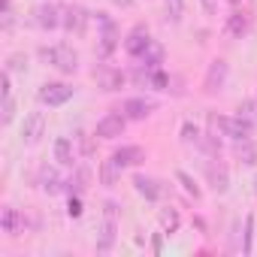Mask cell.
Wrapping results in <instances>:
<instances>
[{"mask_svg": "<svg viewBox=\"0 0 257 257\" xmlns=\"http://www.w3.org/2000/svg\"><path fill=\"white\" fill-rule=\"evenodd\" d=\"M37 55H40L49 67H55L61 76H73V73L79 70V52H76L73 46H67V43L40 46V49H37Z\"/></svg>", "mask_w": 257, "mask_h": 257, "instance_id": "1", "label": "cell"}, {"mask_svg": "<svg viewBox=\"0 0 257 257\" xmlns=\"http://www.w3.org/2000/svg\"><path fill=\"white\" fill-rule=\"evenodd\" d=\"M94 22H97V55H100V61H106V58H112V52L121 43V31L109 13H94Z\"/></svg>", "mask_w": 257, "mask_h": 257, "instance_id": "2", "label": "cell"}, {"mask_svg": "<svg viewBox=\"0 0 257 257\" xmlns=\"http://www.w3.org/2000/svg\"><path fill=\"white\" fill-rule=\"evenodd\" d=\"M118 239V203L106 200L103 203V221H100V233H97V254H109L115 248Z\"/></svg>", "mask_w": 257, "mask_h": 257, "instance_id": "3", "label": "cell"}, {"mask_svg": "<svg viewBox=\"0 0 257 257\" xmlns=\"http://www.w3.org/2000/svg\"><path fill=\"white\" fill-rule=\"evenodd\" d=\"M212 124L221 131V137H227L230 143L254 140V121H248L242 115H212Z\"/></svg>", "mask_w": 257, "mask_h": 257, "instance_id": "4", "label": "cell"}, {"mask_svg": "<svg viewBox=\"0 0 257 257\" xmlns=\"http://www.w3.org/2000/svg\"><path fill=\"white\" fill-rule=\"evenodd\" d=\"M76 97V88L70 82H43L37 91V100L49 109H61L64 103H70Z\"/></svg>", "mask_w": 257, "mask_h": 257, "instance_id": "5", "label": "cell"}, {"mask_svg": "<svg viewBox=\"0 0 257 257\" xmlns=\"http://www.w3.org/2000/svg\"><path fill=\"white\" fill-rule=\"evenodd\" d=\"M124 131H127V115L121 112V109H112V112H106L100 121H97V127H94V137L97 140H118V137H124Z\"/></svg>", "mask_w": 257, "mask_h": 257, "instance_id": "6", "label": "cell"}, {"mask_svg": "<svg viewBox=\"0 0 257 257\" xmlns=\"http://www.w3.org/2000/svg\"><path fill=\"white\" fill-rule=\"evenodd\" d=\"M227 79H230V64H227L224 58H215V61L209 64V70H206L203 91H206L209 97H215V94H221V91L227 88Z\"/></svg>", "mask_w": 257, "mask_h": 257, "instance_id": "7", "label": "cell"}, {"mask_svg": "<svg viewBox=\"0 0 257 257\" xmlns=\"http://www.w3.org/2000/svg\"><path fill=\"white\" fill-rule=\"evenodd\" d=\"M158 100L155 97H146V94H140V97H127L124 103H121V112L127 115V121H146L149 115H155L158 112Z\"/></svg>", "mask_w": 257, "mask_h": 257, "instance_id": "8", "label": "cell"}, {"mask_svg": "<svg viewBox=\"0 0 257 257\" xmlns=\"http://www.w3.org/2000/svg\"><path fill=\"white\" fill-rule=\"evenodd\" d=\"M94 79H97L100 91L115 94V91L124 88V82L131 79V73H124V70H118V67H109V64H97V67H94Z\"/></svg>", "mask_w": 257, "mask_h": 257, "instance_id": "9", "label": "cell"}, {"mask_svg": "<svg viewBox=\"0 0 257 257\" xmlns=\"http://www.w3.org/2000/svg\"><path fill=\"white\" fill-rule=\"evenodd\" d=\"M61 22H64V7H58L55 0H43L40 7H34V25L40 31H55L61 28Z\"/></svg>", "mask_w": 257, "mask_h": 257, "instance_id": "10", "label": "cell"}, {"mask_svg": "<svg viewBox=\"0 0 257 257\" xmlns=\"http://www.w3.org/2000/svg\"><path fill=\"white\" fill-rule=\"evenodd\" d=\"M43 134H46V112L43 109L28 112L25 121H22V143L25 146H37L43 140Z\"/></svg>", "mask_w": 257, "mask_h": 257, "instance_id": "11", "label": "cell"}, {"mask_svg": "<svg viewBox=\"0 0 257 257\" xmlns=\"http://www.w3.org/2000/svg\"><path fill=\"white\" fill-rule=\"evenodd\" d=\"M203 170H206V182H209V188L215 194L230 191V170H227V164H221V158H209Z\"/></svg>", "mask_w": 257, "mask_h": 257, "instance_id": "12", "label": "cell"}, {"mask_svg": "<svg viewBox=\"0 0 257 257\" xmlns=\"http://www.w3.org/2000/svg\"><path fill=\"white\" fill-rule=\"evenodd\" d=\"M152 43H155V40H152L149 25H134L131 31H127V37H124V52L131 55V58H140Z\"/></svg>", "mask_w": 257, "mask_h": 257, "instance_id": "13", "label": "cell"}, {"mask_svg": "<svg viewBox=\"0 0 257 257\" xmlns=\"http://www.w3.org/2000/svg\"><path fill=\"white\" fill-rule=\"evenodd\" d=\"M91 19H94V16H91L85 7H79V4H70V7H64V22H61V28H64L67 34H76V37H82Z\"/></svg>", "mask_w": 257, "mask_h": 257, "instance_id": "14", "label": "cell"}, {"mask_svg": "<svg viewBox=\"0 0 257 257\" xmlns=\"http://www.w3.org/2000/svg\"><path fill=\"white\" fill-rule=\"evenodd\" d=\"M134 191H137L143 200H149V203H158V200H164V194H167V185H164L161 179H155V176L137 173V176H134Z\"/></svg>", "mask_w": 257, "mask_h": 257, "instance_id": "15", "label": "cell"}, {"mask_svg": "<svg viewBox=\"0 0 257 257\" xmlns=\"http://www.w3.org/2000/svg\"><path fill=\"white\" fill-rule=\"evenodd\" d=\"M121 170H131V167H140L146 161V149L143 146H134V143H127V146H118L112 155H109Z\"/></svg>", "mask_w": 257, "mask_h": 257, "instance_id": "16", "label": "cell"}, {"mask_svg": "<svg viewBox=\"0 0 257 257\" xmlns=\"http://www.w3.org/2000/svg\"><path fill=\"white\" fill-rule=\"evenodd\" d=\"M37 185H40V191L49 194V197L67 191V179H64L55 167H40V173H37Z\"/></svg>", "mask_w": 257, "mask_h": 257, "instance_id": "17", "label": "cell"}, {"mask_svg": "<svg viewBox=\"0 0 257 257\" xmlns=\"http://www.w3.org/2000/svg\"><path fill=\"white\" fill-rule=\"evenodd\" d=\"M25 227H28V221H25V215L16 206L0 209V230H4L7 236H19V233H25Z\"/></svg>", "mask_w": 257, "mask_h": 257, "instance_id": "18", "label": "cell"}, {"mask_svg": "<svg viewBox=\"0 0 257 257\" xmlns=\"http://www.w3.org/2000/svg\"><path fill=\"white\" fill-rule=\"evenodd\" d=\"M52 155H55L58 167H76V149H73L70 137H58L55 146H52Z\"/></svg>", "mask_w": 257, "mask_h": 257, "instance_id": "19", "label": "cell"}, {"mask_svg": "<svg viewBox=\"0 0 257 257\" xmlns=\"http://www.w3.org/2000/svg\"><path fill=\"white\" fill-rule=\"evenodd\" d=\"M134 64H137V67H146V70H161V64H164V46L155 40L140 58H134Z\"/></svg>", "mask_w": 257, "mask_h": 257, "instance_id": "20", "label": "cell"}, {"mask_svg": "<svg viewBox=\"0 0 257 257\" xmlns=\"http://www.w3.org/2000/svg\"><path fill=\"white\" fill-rule=\"evenodd\" d=\"M179 227H182V215H179V209H173V206L161 209V230H164L167 236H173V233H179Z\"/></svg>", "mask_w": 257, "mask_h": 257, "instance_id": "21", "label": "cell"}, {"mask_svg": "<svg viewBox=\"0 0 257 257\" xmlns=\"http://www.w3.org/2000/svg\"><path fill=\"white\" fill-rule=\"evenodd\" d=\"M176 182L182 185V191H185L188 197H194V200H200V197H203V188L197 185V179H194L188 170H176Z\"/></svg>", "mask_w": 257, "mask_h": 257, "instance_id": "22", "label": "cell"}, {"mask_svg": "<svg viewBox=\"0 0 257 257\" xmlns=\"http://www.w3.org/2000/svg\"><path fill=\"white\" fill-rule=\"evenodd\" d=\"M67 191L70 194H79V197L88 191V167H76V173L67 179Z\"/></svg>", "mask_w": 257, "mask_h": 257, "instance_id": "23", "label": "cell"}, {"mask_svg": "<svg viewBox=\"0 0 257 257\" xmlns=\"http://www.w3.org/2000/svg\"><path fill=\"white\" fill-rule=\"evenodd\" d=\"M227 34L236 37V40H242V37L248 34V19H245V13H230V19H227Z\"/></svg>", "mask_w": 257, "mask_h": 257, "instance_id": "24", "label": "cell"}, {"mask_svg": "<svg viewBox=\"0 0 257 257\" xmlns=\"http://www.w3.org/2000/svg\"><path fill=\"white\" fill-rule=\"evenodd\" d=\"M236 158H239L245 167H254V164H257V146H254V140L236 143Z\"/></svg>", "mask_w": 257, "mask_h": 257, "instance_id": "25", "label": "cell"}, {"mask_svg": "<svg viewBox=\"0 0 257 257\" xmlns=\"http://www.w3.org/2000/svg\"><path fill=\"white\" fill-rule=\"evenodd\" d=\"M118 179H121V167H118L112 158H109V161H103V164H100V185L112 188Z\"/></svg>", "mask_w": 257, "mask_h": 257, "instance_id": "26", "label": "cell"}, {"mask_svg": "<svg viewBox=\"0 0 257 257\" xmlns=\"http://www.w3.org/2000/svg\"><path fill=\"white\" fill-rule=\"evenodd\" d=\"M200 137H203L200 124H194V121H185V124H182V143H185V146H194V149H197Z\"/></svg>", "mask_w": 257, "mask_h": 257, "instance_id": "27", "label": "cell"}, {"mask_svg": "<svg viewBox=\"0 0 257 257\" xmlns=\"http://www.w3.org/2000/svg\"><path fill=\"white\" fill-rule=\"evenodd\" d=\"M254 224H257V218H254V215H245V233H242V254H251V251H254Z\"/></svg>", "mask_w": 257, "mask_h": 257, "instance_id": "28", "label": "cell"}, {"mask_svg": "<svg viewBox=\"0 0 257 257\" xmlns=\"http://www.w3.org/2000/svg\"><path fill=\"white\" fill-rule=\"evenodd\" d=\"M7 70L10 73H28V55H22V52L10 55L7 58Z\"/></svg>", "mask_w": 257, "mask_h": 257, "instance_id": "29", "label": "cell"}, {"mask_svg": "<svg viewBox=\"0 0 257 257\" xmlns=\"http://www.w3.org/2000/svg\"><path fill=\"white\" fill-rule=\"evenodd\" d=\"M182 16H185V0H167V19L173 25H179Z\"/></svg>", "mask_w": 257, "mask_h": 257, "instance_id": "30", "label": "cell"}, {"mask_svg": "<svg viewBox=\"0 0 257 257\" xmlns=\"http://www.w3.org/2000/svg\"><path fill=\"white\" fill-rule=\"evenodd\" d=\"M0 112H4V115H0V124L10 127V124H13V118H16V100H13V94H10V97H4V106H0Z\"/></svg>", "mask_w": 257, "mask_h": 257, "instance_id": "31", "label": "cell"}, {"mask_svg": "<svg viewBox=\"0 0 257 257\" xmlns=\"http://www.w3.org/2000/svg\"><path fill=\"white\" fill-rule=\"evenodd\" d=\"M236 115H242V118H248V121L257 124V100H245V103H239Z\"/></svg>", "mask_w": 257, "mask_h": 257, "instance_id": "32", "label": "cell"}, {"mask_svg": "<svg viewBox=\"0 0 257 257\" xmlns=\"http://www.w3.org/2000/svg\"><path fill=\"white\" fill-rule=\"evenodd\" d=\"M67 215H70V218H82V197H79V194H70Z\"/></svg>", "mask_w": 257, "mask_h": 257, "instance_id": "33", "label": "cell"}, {"mask_svg": "<svg viewBox=\"0 0 257 257\" xmlns=\"http://www.w3.org/2000/svg\"><path fill=\"white\" fill-rule=\"evenodd\" d=\"M161 236H167V233L161 230V233L155 236V242H152V251H155V254H161V251H164V239H161Z\"/></svg>", "mask_w": 257, "mask_h": 257, "instance_id": "34", "label": "cell"}, {"mask_svg": "<svg viewBox=\"0 0 257 257\" xmlns=\"http://www.w3.org/2000/svg\"><path fill=\"white\" fill-rule=\"evenodd\" d=\"M203 10H206V13L212 16V13L218 10V0H203Z\"/></svg>", "mask_w": 257, "mask_h": 257, "instance_id": "35", "label": "cell"}, {"mask_svg": "<svg viewBox=\"0 0 257 257\" xmlns=\"http://www.w3.org/2000/svg\"><path fill=\"white\" fill-rule=\"evenodd\" d=\"M112 4L121 7V10H131V7H134V0H112Z\"/></svg>", "mask_w": 257, "mask_h": 257, "instance_id": "36", "label": "cell"}, {"mask_svg": "<svg viewBox=\"0 0 257 257\" xmlns=\"http://www.w3.org/2000/svg\"><path fill=\"white\" fill-rule=\"evenodd\" d=\"M254 197H257V176H254Z\"/></svg>", "mask_w": 257, "mask_h": 257, "instance_id": "37", "label": "cell"}]
</instances>
